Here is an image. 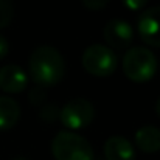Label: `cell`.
<instances>
[{"label": "cell", "mask_w": 160, "mask_h": 160, "mask_svg": "<svg viewBox=\"0 0 160 160\" xmlns=\"http://www.w3.org/2000/svg\"><path fill=\"white\" fill-rule=\"evenodd\" d=\"M14 16L12 0H0V28H5L11 23Z\"/></svg>", "instance_id": "12"}, {"label": "cell", "mask_w": 160, "mask_h": 160, "mask_svg": "<svg viewBox=\"0 0 160 160\" xmlns=\"http://www.w3.org/2000/svg\"><path fill=\"white\" fill-rule=\"evenodd\" d=\"M59 107L54 103H45L41 107V120L47 121V123H53L59 118Z\"/></svg>", "instance_id": "13"}, {"label": "cell", "mask_w": 160, "mask_h": 160, "mask_svg": "<svg viewBox=\"0 0 160 160\" xmlns=\"http://www.w3.org/2000/svg\"><path fill=\"white\" fill-rule=\"evenodd\" d=\"M28 87L25 70L16 64H8L0 68V89L6 93H20Z\"/></svg>", "instance_id": "8"}, {"label": "cell", "mask_w": 160, "mask_h": 160, "mask_svg": "<svg viewBox=\"0 0 160 160\" xmlns=\"http://www.w3.org/2000/svg\"><path fill=\"white\" fill-rule=\"evenodd\" d=\"M95 106L86 98H73L59 110L61 123L68 128V131H79L92 124L95 120Z\"/></svg>", "instance_id": "5"}, {"label": "cell", "mask_w": 160, "mask_h": 160, "mask_svg": "<svg viewBox=\"0 0 160 160\" xmlns=\"http://www.w3.org/2000/svg\"><path fill=\"white\" fill-rule=\"evenodd\" d=\"M123 2V5L128 8V9H131V11H140V9H143L145 6H146V3H148V0H121Z\"/></svg>", "instance_id": "16"}, {"label": "cell", "mask_w": 160, "mask_h": 160, "mask_svg": "<svg viewBox=\"0 0 160 160\" xmlns=\"http://www.w3.org/2000/svg\"><path fill=\"white\" fill-rule=\"evenodd\" d=\"M81 62L87 73L97 78H107L115 73L118 67V56L107 45L93 44L84 50Z\"/></svg>", "instance_id": "4"}, {"label": "cell", "mask_w": 160, "mask_h": 160, "mask_svg": "<svg viewBox=\"0 0 160 160\" xmlns=\"http://www.w3.org/2000/svg\"><path fill=\"white\" fill-rule=\"evenodd\" d=\"M52 154L56 160H95L92 145L72 131H61L54 135Z\"/></svg>", "instance_id": "3"}, {"label": "cell", "mask_w": 160, "mask_h": 160, "mask_svg": "<svg viewBox=\"0 0 160 160\" xmlns=\"http://www.w3.org/2000/svg\"><path fill=\"white\" fill-rule=\"evenodd\" d=\"M121 67L128 79L134 82H148L156 76L159 61L149 48L132 47L123 56Z\"/></svg>", "instance_id": "2"}, {"label": "cell", "mask_w": 160, "mask_h": 160, "mask_svg": "<svg viewBox=\"0 0 160 160\" xmlns=\"http://www.w3.org/2000/svg\"><path fill=\"white\" fill-rule=\"evenodd\" d=\"M156 113L159 115V118H160V98L157 100V103H156Z\"/></svg>", "instance_id": "18"}, {"label": "cell", "mask_w": 160, "mask_h": 160, "mask_svg": "<svg viewBox=\"0 0 160 160\" xmlns=\"http://www.w3.org/2000/svg\"><path fill=\"white\" fill-rule=\"evenodd\" d=\"M106 160H135V149L132 143L123 135L109 137L103 146Z\"/></svg>", "instance_id": "9"}, {"label": "cell", "mask_w": 160, "mask_h": 160, "mask_svg": "<svg viewBox=\"0 0 160 160\" xmlns=\"http://www.w3.org/2000/svg\"><path fill=\"white\" fill-rule=\"evenodd\" d=\"M110 0H81L82 6H86L87 9H92V11H100V9H104L107 5H109Z\"/></svg>", "instance_id": "15"}, {"label": "cell", "mask_w": 160, "mask_h": 160, "mask_svg": "<svg viewBox=\"0 0 160 160\" xmlns=\"http://www.w3.org/2000/svg\"><path fill=\"white\" fill-rule=\"evenodd\" d=\"M103 36L110 50H124L134 41V30L123 19H110L104 27Z\"/></svg>", "instance_id": "6"}, {"label": "cell", "mask_w": 160, "mask_h": 160, "mask_svg": "<svg viewBox=\"0 0 160 160\" xmlns=\"http://www.w3.org/2000/svg\"><path fill=\"white\" fill-rule=\"evenodd\" d=\"M8 53H9V44L3 36H0V59L6 58Z\"/></svg>", "instance_id": "17"}, {"label": "cell", "mask_w": 160, "mask_h": 160, "mask_svg": "<svg viewBox=\"0 0 160 160\" xmlns=\"http://www.w3.org/2000/svg\"><path fill=\"white\" fill-rule=\"evenodd\" d=\"M20 118V106L9 97H0V131L12 129Z\"/></svg>", "instance_id": "11"}, {"label": "cell", "mask_w": 160, "mask_h": 160, "mask_svg": "<svg viewBox=\"0 0 160 160\" xmlns=\"http://www.w3.org/2000/svg\"><path fill=\"white\" fill-rule=\"evenodd\" d=\"M28 98H30V103H31L33 106H44V104H45V101H47L45 89H44V87L36 86L34 89H31V90H30Z\"/></svg>", "instance_id": "14"}, {"label": "cell", "mask_w": 160, "mask_h": 160, "mask_svg": "<svg viewBox=\"0 0 160 160\" xmlns=\"http://www.w3.org/2000/svg\"><path fill=\"white\" fill-rule=\"evenodd\" d=\"M30 75L36 86L52 87L62 81L65 75V61L61 52L50 45L34 48L28 59Z\"/></svg>", "instance_id": "1"}, {"label": "cell", "mask_w": 160, "mask_h": 160, "mask_svg": "<svg viewBox=\"0 0 160 160\" xmlns=\"http://www.w3.org/2000/svg\"><path fill=\"white\" fill-rule=\"evenodd\" d=\"M134 140L142 152L154 154L160 151V129L156 126H142L135 132Z\"/></svg>", "instance_id": "10"}, {"label": "cell", "mask_w": 160, "mask_h": 160, "mask_svg": "<svg viewBox=\"0 0 160 160\" xmlns=\"http://www.w3.org/2000/svg\"><path fill=\"white\" fill-rule=\"evenodd\" d=\"M12 160H28V159H25V157H16V159H12Z\"/></svg>", "instance_id": "19"}, {"label": "cell", "mask_w": 160, "mask_h": 160, "mask_svg": "<svg viewBox=\"0 0 160 160\" xmlns=\"http://www.w3.org/2000/svg\"><path fill=\"white\" fill-rule=\"evenodd\" d=\"M137 28L146 45L160 48V5L151 6L140 14Z\"/></svg>", "instance_id": "7"}]
</instances>
